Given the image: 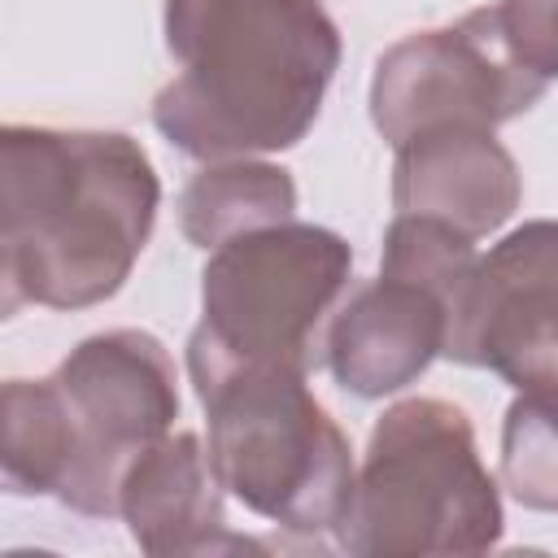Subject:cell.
Masks as SVG:
<instances>
[{
	"mask_svg": "<svg viewBox=\"0 0 558 558\" xmlns=\"http://www.w3.org/2000/svg\"><path fill=\"white\" fill-rule=\"evenodd\" d=\"M292 209H296L292 174L283 166L253 157L209 161L201 174H192V183L179 196V222L196 248H218L244 231L283 222L292 218Z\"/></svg>",
	"mask_w": 558,
	"mask_h": 558,
	"instance_id": "7c38bea8",
	"label": "cell"
},
{
	"mask_svg": "<svg viewBox=\"0 0 558 558\" xmlns=\"http://www.w3.org/2000/svg\"><path fill=\"white\" fill-rule=\"evenodd\" d=\"M493 9L519 61L554 78L558 74V0H497Z\"/></svg>",
	"mask_w": 558,
	"mask_h": 558,
	"instance_id": "9a60e30c",
	"label": "cell"
},
{
	"mask_svg": "<svg viewBox=\"0 0 558 558\" xmlns=\"http://www.w3.org/2000/svg\"><path fill=\"white\" fill-rule=\"evenodd\" d=\"M340 545L362 558L484 554L501 541V497L480 462L466 410L405 397L371 427Z\"/></svg>",
	"mask_w": 558,
	"mask_h": 558,
	"instance_id": "3957f363",
	"label": "cell"
},
{
	"mask_svg": "<svg viewBox=\"0 0 558 558\" xmlns=\"http://www.w3.org/2000/svg\"><path fill=\"white\" fill-rule=\"evenodd\" d=\"M449 314L432 288L418 279L379 270V279L353 288L331 327L323 362L336 384L362 401L401 392L436 357H445Z\"/></svg>",
	"mask_w": 558,
	"mask_h": 558,
	"instance_id": "9c48e42d",
	"label": "cell"
},
{
	"mask_svg": "<svg viewBox=\"0 0 558 558\" xmlns=\"http://www.w3.org/2000/svg\"><path fill=\"white\" fill-rule=\"evenodd\" d=\"M445 357L488 366L519 392L558 397V218L523 222L480 257L466 318Z\"/></svg>",
	"mask_w": 558,
	"mask_h": 558,
	"instance_id": "ba28073f",
	"label": "cell"
},
{
	"mask_svg": "<svg viewBox=\"0 0 558 558\" xmlns=\"http://www.w3.org/2000/svg\"><path fill=\"white\" fill-rule=\"evenodd\" d=\"M0 462L9 493L35 497L61 488L65 427L52 379H9L0 401Z\"/></svg>",
	"mask_w": 558,
	"mask_h": 558,
	"instance_id": "4fadbf2b",
	"label": "cell"
},
{
	"mask_svg": "<svg viewBox=\"0 0 558 558\" xmlns=\"http://www.w3.org/2000/svg\"><path fill=\"white\" fill-rule=\"evenodd\" d=\"M545 87L549 78L510 48L497 9H471L462 22L405 35L379 57L371 122L392 148L449 126L493 131L527 113Z\"/></svg>",
	"mask_w": 558,
	"mask_h": 558,
	"instance_id": "52a82bcc",
	"label": "cell"
},
{
	"mask_svg": "<svg viewBox=\"0 0 558 558\" xmlns=\"http://www.w3.org/2000/svg\"><path fill=\"white\" fill-rule=\"evenodd\" d=\"M48 379L65 427V475L57 501L109 519L118 514L131 462L179 418L174 362L153 331L118 327L78 340Z\"/></svg>",
	"mask_w": 558,
	"mask_h": 558,
	"instance_id": "8992f818",
	"label": "cell"
},
{
	"mask_svg": "<svg viewBox=\"0 0 558 558\" xmlns=\"http://www.w3.org/2000/svg\"><path fill=\"white\" fill-rule=\"evenodd\" d=\"M501 484L519 506L558 514V397L523 392L506 410Z\"/></svg>",
	"mask_w": 558,
	"mask_h": 558,
	"instance_id": "5bb4252c",
	"label": "cell"
},
{
	"mask_svg": "<svg viewBox=\"0 0 558 558\" xmlns=\"http://www.w3.org/2000/svg\"><path fill=\"white\" fill-rule=\"evenodd\" d=\"M187 375L222 488L288 532H336L353 493V449L305 375L244 362H187Z\"/></svg>",
	"mask_w": 558,
	"mask_h": 558,
	"instance_id": "277c9868",
	"label": "cell"
},
{
	"mask_svg": "<svg viewBox=\"0 0 558 558\" xmlns=\"http://www.w3.org/2000/svg\"><path fill=\"white\" fill-rule=\"evenodd\" d=\"M166 48L179 74L153 126L201 161L301 144L340 65L323 0H166Z\"/></svg>",
	"mask_w": 558,
	"mask_h": 558,
	"instance_id": "7a4b0ae2",
	"label": "cell"
},
{
	"mask_svg": "<svg viewBox=\"0 0 558 558\" xmlns=\"http://www.w3.org/2000/svg\"><path fill=\"white\" fill-rule=\"evenodd\" d=\"M161 183L122 131H0V288L17 305L87 310L140 262Z\"/></svg>",
	"mask_w": 558,
	"mask_h": 558,
	"instance_id": "6da1fadb",
	"label": "cell"
},
{
	"mask_svg": "<svg viewBox=\"0 0 558 558\" xmlns=\"http://www.w3.org/2000/svg\"><path fill=\"white\" fill-rule=\"evenodd\" d=\"M353 248L314 222H270L218 244L201 270L187 362H244L310 375L349 292Z\"/></svg>",
	"mask_w": 558,
	"mask_h": 558,
	"instance_id": "5b68a950",
	"label": "cell"
},
{
	"mask_svg": "<svg viewBox=\"0 0 558 558\" xmlns=\"http://www.w3.org/2000/svg\"><path fill=\"white\" fill-rule=\"evenodd\" d=\"M222 480L196 432H166L144 449L126 480L118 514L144 554H235L262 549L227 527Z\"/></svg>",
	"mask_w": 558,
	"mask_h": 558,
	"instance_id": "8fae6325",
	"label": "cell"
},
{
	"mask_svg": "<svg viewBox=\"0 0 558 558\" xmlns=\"http://www.w3.org/2000/svg\"><path fill=\"white\" fill-rule=\"evenodd\" d=\"M523 196L514 157L480 126L414 135L397 148L392 205L397 214L436 218L471 240L497 231Z\"/></svg>",
	"mask_w": 558,
	"mask_h": 558,
	"instance_id": "30bf717a",
	"label": "cell"
}]
</instances>
